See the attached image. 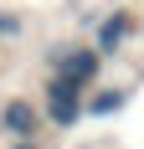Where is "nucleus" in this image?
I'll return each instance as SVG.
<instances>
[{
  "mask_svg": "<svg viewBox=\"0 0 144 149\" xmlns=\"http://www.w3.org/2000/svg\"><path fill=\"white\" fill-rule=\"evenodd\" d=\"M46 118L57 129H72L82 118V88H72L67 77H52V88H46Z\"/></svg>",
  "mask_w": 144,
  "mask_h": 149,
  "instance_id": "obj_2",
  "label": "nucleus"
},
{
  "mask_svg": "<svg viewBox=\"0 0 144 149\" xmlns=\"http://www.w3.org/2000/svg\"><path fill=\"white\" fill-rule=\"evenodd\" d=\"M10 149H36V144H31V139H15V144H10Z\"/></svg>",
  "mask_w": 144,
  "mask_h": 149,
  "instance_id": "obj_7",
  "label": "nucleus"
},
{
  "mask_svg": "<svg viewBox=\"0 0 144 149\" xmlns=\"http://www.w3.org/2000/svg\"><path fill=\"white\" fill-rule=\"evenodd\" d=\"M52 62H57V77H67L72 88H87V82L98 77V67H103V57L87 52V46H57Z\"/></svg>",
  "mask_w": 144,
  "mask_h": 149,
  "instance_id": "obj_1",
  "label": "nucleus"
},
{
  "mask_svg": "<svg viewBox=\"0 0 144 149\" xmlns=\"http://www.w3.org/2000/svg\"><path fill=\"white\" fill-rule=\"evenodd\" d=\"M129 31H134V15H129V10L103 15V26H98V46H93V52H98V57H113L118 46L129 41Z\"/></svg>",
  "mask_w": 144,
  "mask_h": 149,
  "instance_id": "obj_3",
  "label": "nucleus"
},
{
  "mask_svg": "<svg viewBox=\"0 0 144 149\" xmlns=\"http://www.w3.org/2000/svg\"><path fill=\"white\" fill-rule=\"evenodd\" d=\"M0 123H5V134H15V139H31V134H36V123H41V113H36L26 98H10V103L0 108Z\"/></svg>",
  "mask_w": 144,
  "mask_h": 149,
  "instance_id": "obj_4",
  "label": "nucleus"
},
{
  "mask_svg": "<svg viewBox=\"0 0 144 149\" xmlns=\"http://www.w3.org/2000/svg\"><path fill=\"white\" fill-rule=\"evenodd\" d=\"M124 98H129V93H98V98H93V103L82 108V113H98V118H108V113H118V108H124Z\"/></svg>",
  "mask_w": 144,
  "mask_h": 149,
  "instance_id": "obj_5",
  "label": "nucleus"
},
{
  "mask_svg": "<svg viewBox=\"0 0 144 149\" xmlns=\"http://www.w3.org/2000/svg\"><path fill=\"white\" fill-rule=\"evenodd\" d=\"M15 31H21V21H15V15H5V10H0V36H15Z\"/></svg>",
  "mask_w": 144,
  "mask_h": 149,
  "instance_id": "obj_6",
  "label": "nucleus"
}]
</instances>
